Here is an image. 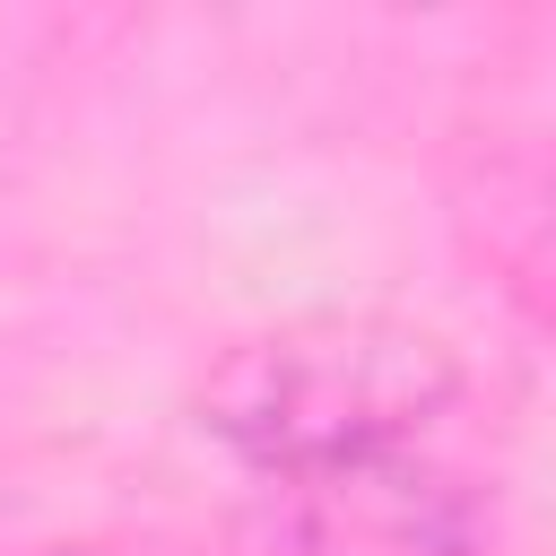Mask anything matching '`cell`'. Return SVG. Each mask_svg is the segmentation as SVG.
<instances>
[{
	"label": "cell",
	"instance_id": "1",
	"mask_svg": "<svg viewBox=\"0 0 556 556\" xmlns=\"http://www.w3.org/2000/svg\"><path fill=\"white\" fill-rule=\"evenodd\" d=\"M460 408V365L434 330L382 313H321L261 330L208 365L191 417L261 486H304L417 452Z\"/></svg>",
	"mask_w": 556,
	"mask_h": 556
},
{
	"label": "cell",
	"instance_id": "3",
	"mask_svg": "<svg viewBox=\"0 0 556 556\" xmlns=\"http://www.w3.org/2000/svg\"><path fill=\"white\" fill-rule=\"evenodd\" d=\"M43 556H104V547H43Z\"/></svg>",
	"mask_w": 556,
	"mask_h": 556
},
{
	"label": "cell",
	"instance_id": "2",
	"mask_svg": "<svg viewBox=\"0 0 556 556\" xmlns=\"http://www.w3.org/2000/svg\"><path fill=\"white\" fill-rule=\"evenodd\" d=\"M261 495L295 556H469L478 539V504L426 452L304 478V486H261Z\"/></svg>",
	"mask_w": 556,
	"mask_h": 556
}]
</instances>
